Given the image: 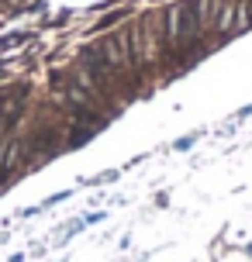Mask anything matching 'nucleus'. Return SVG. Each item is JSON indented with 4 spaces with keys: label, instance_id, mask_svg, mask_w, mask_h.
I'll list each match as a JSON object with an SVG mask.
<instances>
[]
</instances>
